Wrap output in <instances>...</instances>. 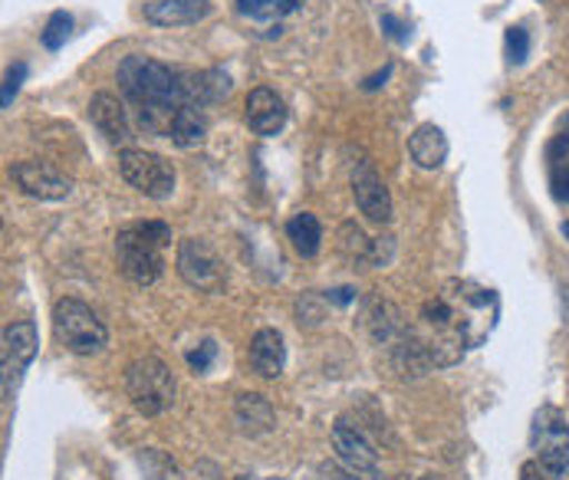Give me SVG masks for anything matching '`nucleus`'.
<instances>
[{"label":"nucleus","mask_w":569,"mask_h":480,"mask_svg":"<svg viewBox=\"0 0 569 480\" xmlns=\"http://www.w3.org/2000/svg\"><path fill=\"white\" fill-rule=\"evenodd\" d=\"M372 247H376V240L366 238L362 228H356V224H342L339 228V250L349 260H359V263L372 267Z\"/></svg>","instance_id":"nucleus-24"},{"label":"nucleus","mask_w":569,"mask_h":480,"mask_svg":"<svg viewBox=\"0 0 569 480\" xmlns=\"http://www.w3.org/2000/svg\"><path fill=\"white\" fill-rule=\"evenodd\" d=\"M553 191H557V198L569 201V152L563 159H553Z\"/></svg>","instance_id":"nucleus-29"},{"label":"nucleus","mask_w":569,"mask_h":480,"mask_svg":"<svg viewBox=\"0 0 569 480\" xmlns=\"http://www.w3.org/2000/svg\"><path fill=\"white\" fill-rule=\"evenodd\" d=\"M10 178L27 198H37V201H63L73 191V181L47 161H13Z\"/></svg>","instance_id":"nucleus-11"},{"label":"nucleus","mask_w":569,"mask_h":480,"mask_svg":"<svg viewBox=\"0 0 569 480\" xmlns=\"http://www.w3.org/2000/svg\"><path fill=\"white\" fill-rule=\"evenodd\" d=\"M520 480H547V474H543V468H540L537 461H527V464L520 468Z\"/></svg>","instance_id":"nucleus-31"},{"label":"nucleus","mask_w":569,"mask_h":480,"mask_svg":"<svg viewBox=\"0 0 569 480\" xmlns=\"http://www.w3.org/2000/svg\"><path fill=\"white\" fill-rule=\"evenodd\" d=\"M53 332L63 349L73 356H99L109 346V329L106 322L92 313L77 297H63L53 307Z\"/></svg>","instance_id":"nucleus-5"},{"label":"nucleus","mask_w":569,"mask_h":480,"mask_svg":"<svg viewBox=\"0 0 569 480\" xmlns=\"http://www.w3.org/2000/svg\"><path fill=\"white\" fill-rule=\"evenodd\" d=\"M89 119L109 146L126 149L132 142V122L126 116V106L112 92H96L89 99Z\"/></svg>","instance_id":"nucleus-14"},{"label":"nucleus","mask_w":569,"mask_h":480,"mask_svg":"<svg viewBox=\"0 0 569 480\" xmlns=\"http://www.w3.org/2000/svg\"><path fill=\"white\" fill-rule=\"evenodd\" d=\"M560 231H563V238L569 240V221H563V228H560Z\"/></svg>","instance_id":"nucleus-34"},{"label":"nucleus","mask_w":569,"mask_h":480,"mask_svg":"<svg viewBox=\"0 0 569 480\" xmlns=\"http://www.w3.org/2000/svg\"><path fill=\"white\" fill-rule=\"evenodd\" d=\"M303 0H238V13L244 20H257V23H277L283 17H290Z\"/></svg>","instance_id":"nucleus-22"},{"label":"nucleus","mask_w":569,"mask_h":480,"mask_svg":"<svg viewBox=\"0 0 569 480\" xmlns=\"http://www.w3.org/2000/svg\"><path fill=\"white\" fill-rule=\"evenodd\" d=\"M323 474L326 480H359V474H352L349 468H346V471H339V468H329V464L323 468Z\"/></svg>","instance_id":"nucleus-32"},{"label":"nucleus","mask_w":569,"mask_h":480,"mask_svg":"<svg viewBox=\"0 0 569 480\" xmlns=\"http://www.w3.org/2000/svg\"><path fill=\"white\" fill-rule=\"evenodd\" d=\"M332 448H336L339 461H342L352 474L369 480H386L382 478V468H379V451L369 444V438H366L359 428H352V424L342 421V418L332 424Z\"/></svg>","instance_id":"nucleus-12"},{"label":"nucleus","mask_w":569,"mask_h":480,"mask_svg":"<svg viewBox=\"0 0 569 480\" xmlns=\"http://www.w3.org/2000/svg\"><path fill=\"white\" fill-rule=\"evenodd\" d=\"M530 448L547 480H569V418L557 404H540L530 421Z\"/></svg>","instance_id":"nucleus-4"},{"label":"nucleus","mask_w":569,"mask_h":480,"mask_svg":"<svg viewBox=\"0 0 569 480\" xmlns=\"http://www.w3.org/2000/svg\"><path fill=\"white\" fill-rule=\"evenodd\" d=\"M119 174L146 198L152 201H164L174 194V164L156 152H146V149H122L119 152Z\"/></svg>","instance_id":"nucleus-8"},{"label":"nucleus","mask_w":569,"mask_h":480,"mask_svg":"<svg viewBox=\"0 0 569 480\" xmlns=\"http://www.w3.org/2000/svg\"><path fill=\"white\" fill-rule=\"evenodd\" d=\"M408 156H411V161L418 168H425V171L441 168L445 159H448V139H445V132L435 122H421L411 132V139H408Z\"/></svg>","instance_id":"nucleus-18"},{"label":"nucleus","mask_w":569,"mask_h":480,"mask_svg":"<svg viewBox=\"0 0 569 480\" xmlns=\"http://www.w3.org/2000/svg\"><path fill=\"white\" fill-rule=\"evenodd\" d=\"M171 228L164 221H136L116 234V260L126 280L136 287H152L164 273V247Z\"/></svg>","instance_id":"nucleus-3"},{"label":"nucleus","mask_w":569,"mask_h":480,"mask_svg":"<svg viewBox=\"0 0 569 480\" xmlns=\"http://www.w3.org/2000/svg\"><path fill=\"white\" fill-rule=\"evenodd\" d=\"M184 359H188L191 372L201 376V372H208V369L214 366V359H218V342H214V339H204V342H198Z\"/></svg>","instance_id":"nucleus-26"},{"label":"nucleus","mask_w":569,"mask_h":480,"mask_svg":"<svg viewBox=\"0 0 569 480\" xmlns=\"http://www.w3.org/2000/svg\"><path fill=\"white\" fill-rule=\"evenodd\" d=\"M389 73H392V67H386V70H382V73H379V77H372V80L366 82V89H376V86H382V80H386V77H389Z\"/></svg>","instance_id":"nucleus-33"},{"label":"nucleus","mask_w":569,"mask_h":480,"mask_svg":"<svg viewBox=\"0 0 569 480\" xmlns=\"http://www.w3.org/2000/svg\"><path fill=\"white\" fill-rule=\"evenodd\" d=\"M27 77V63H17V67H10L7 70V82H3V96H0V102H3V109L13 102V96L20 92V82Z\"/></svg>","instance_id":"nucleus-28"},{"label":"nucleus","mask_w":569,"mask_h":480,"mask_svg":"<svg viewBox=\"0 0 569 480\" xmlns=\"http://www.w3.org/2000/svg\"><path fill=\"white\" fill-rule=\"evenodd\" d=\"M70 30H73V17H70L67 10H57V13L47 20V27H43L40 40H43V47H47V50H60V47L70 40Z\"/></svg>","instance_id":"nucleus-25"},{"label":"nucleus","mask_w":569,"mask_h":480,"mask_svg":"<svg viewBox=\"0 0 569 480\" xmlns=\"http://www.w3.org/2000/svg\"><path fill=\"white\" fill-rule=\"evenodd\" d=\"M211 0H149L142 17L156 27H191L211 17Z\"/></svg>","instance_id":"nucleus-15"},{"label":"nucleus","mask_w":569,"mask_h":480,"mask_svg":"<svg viewBox=\"0 0 569 480\" xmlns=\"http://www.w3.org/2000/svg\"><path fill=\"white\" fill-rule=\"evenodd\" d=\"M500 322V297L475 280H448L421 307V346L431 366H458L465 352L481 349Z\"/></svg>","instance_id":"nucleus-1"},{"label":"nucleus","mask_w":569,"mask_h":480,"mask_svg":"<svg viewBox=\"0 0 569 480\" xmlns=\"http://www.w3.org/2000/svg\"><path fill=\"white\" fill-rule=\"evenodd\" d=\"M208 136V119H204V106H194V102H184L174 119H171V129H168V139L178 146V149H198Z\"/></svg>","instance_id":"nucleus-19"},{"label":"nucleus","mask_w":569,"mask_h":480,"mask_svg":"<svg viewBox=\"0 0 569 480\" xmlns=\"http://www.w3.org/2000/svg\"><path fill=\"white\" fill-rule=\"evenodd\" d=\"M174 267H178V277L201 293H224V287H228V267L208 240H181Z\"/></svg>","instance_id":"nucleus-7"},{"label":"nucleus","mask_w":569,"mask_h":480,"mask_svg":"<svg viewBox=\"0 0 569 480\" xmlns=\"http://www.w3.org/2000/svg\"><path fill=\"white\" fill-rule=\"evenodd\" d=\"M507 57H510V63H517V67L530 57V33H527L523 27H510V30H507Z\"/></svg>","instance_id":"nucleus-27"},{"label":"nucleus","mask_w":569,"mask_h":480,"mask_svg":"<svg viewBox=\"0 0 569 480\" xmlns=\"http://www.w3.org/2000/svg\"><path fill=\"white\" fill-rule=\"evenodd\" d=\"M126 396L146 418H159L174 404V376L156 356H142L126 369Z\"/></svg>","instance_id":"nucleus-6"},{"label":"nucleus","mask_w":569,"mask_h":480,"mask_svg":"<svg viewBox=\"0 0 569 480\" xmlns=\"http://www.w3.org/2000/svg\"><path fill=\"white\" fill-rule=\"evenodd\" d=\"M139 471H142V480H184L181 474V468L159 451V448H146V451H139Z\"/></svg>","instance_id":"nucleus-23"},{"label":"nucleus","mask_w":569,"mask_h":480,"mask_svg":"<svg viewBox=\"0 0 569 480\" xmlns=\"http://www.w3.org/2000/svg\"><path fill=\"white\" fill-rule=\"evenodd\" d=\"M40 352V332L33 320H17L3 329V349H0V369H3V401L17 399L20 382L30 369V362Z\"/></svg>","instance_id":"nucleus-9"},{"label":"nucleus","mask_w":569,"mask_h":480,"mask_svg":"<svg viewBox=\"0 0 569 480\" xmlns=\"http://www.w3.org/2000/svg\"><path fill=\"white\" fill-rule=\"evenodd\" d=\"M250 366L260 379H280L287 366V346L277 329H257L250 339Z\"/></svg>","instance_id":"nucleus-16"},{"label":"nucleus","mask_w":569,"mask_h":480,"mask_svg":"<svg viewBox=\"0 0 569 480\" xmlns=\"http://www.w3.org/2000/svg\"><path fill=\"white\" fill-rule=\"evenodd\" d=\"M418 480H441V478H435V474H425V478H418Z\"/></svg>","instance_id":"nucleus-36"},{"label":"nucleus","mask_w":569,"mask_h":480,"mask_svg":"<svg viewBox=\"0 0 569 480\" xmlns=\"http://www.w3.org/2000/svg\"><path fill=\"white\" fill-rule=\"evenodd\" d=\"M244 119L253 136L270 139V136L283 132V126H287L290 112H287V102H283L273 89L257 86V89H250V96H247Z\"/></svg>","instance_id":"nucleus-13"},{"label":"nucleus","mask_w":569,"mask_h":480,"mask_svg":"<svg viewBox=\"0 0 569 480\" xmlns=\"http://www.w3.org/2000/svg\"><path fill=\"white\" fill-rule=\"evenodd\" d=\"M234 421H238L241 434H247V438H263V434H270L277 428V411L263 396L244 392L234 401Z\"/></svg>","instance_id":"nucleus-17"},{"label":"nucleus","mask_w":569,"mask_h":480,"mask_svg":"<svg viewBox=\"0 0 569 480\" xmlns=\"http://www.w3.org/2000/svg\"><path fill=\"white\" fill-rule=\"evenodd\" d=\"M382 27H386V33L392 37V40H399V43H406L408 40V27L399 20V17H392V13H382Z\"/></svg>","instance_id":"nucleus-30"},{"label":"nucleus","mask_w":569,"mask_h":480,"mask_svg":"<svg viewBox=\"0 0 569 480\" xmlns=\"http://www.w3.org/2000/svg\"><path fill=\"white\" fill-rule=\"evenodd\" d=\"M119 89L126 92V99L132 102L136 116H139V126L146 132H156V136H168L171 129V119L174 112L184 106V89H181V77L164 67L152 57H126L119 63Z\"/></svg>","instance_id":"nucleus-2"},{"label":"nucleus","mask_w":569,"mask_h":480,"mask_svg":"<svg viewBox=\"0 0 569 480\" xmlns=\"http://www.w3.org/2000/svg\"><path fill=\"white\" fill-rule=\"evenodd\" d=\"M238 480H287V478H238Z\"/></svg>","instance_id":"nucleus-35"},{"label":"nucleus","mask_w":569,"mask_h":480,"mask_svg":"<svg viewBox=\"0 0 569 480\" xmlns=\"http://www.w3.org/2000/svg\"><path fill=\"white\" fill-rule=\"evenodd\" d=\"M181 89H184V102L211 106V102H221L231 96V77L221 70H204V73L181 77Z\"/></svg>","instance_id":"nucleus-20"},{"label":"nucleus","mask_w":569,"mask_h":480,"mask_svg":"<svg viewBox=\"0 0 569 480\" xmlns=\"http://www.w3.org/2000/svg\"><path fill=\"white\" fill-rule=\"evenodd\" d=\"M287 238H290L293 250H297L300 257H317L320 247H323V228H320L317 214L300 211V214H293V218L287 221Z\"/></svg>","instance_id":"nucleus-21"},{"label":"nucleus","mask_w":569,"mask_h":480,"mask_svg":"<svg viewBox=\"0 0 569 480\" xmlns=\"http://www.w3.org/2000/svg\"><path fill=\"white\" fill-rule=\"evenodd\" d=\"M349 184L356 194L359 211L372 221V224H389L392 221V198L389 188L376 168V161L369 159L362 149H356V156L349 161Z\"/></svg>","instance_id":"nucleus-10"}]
</instances>
